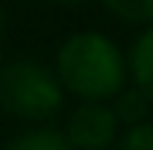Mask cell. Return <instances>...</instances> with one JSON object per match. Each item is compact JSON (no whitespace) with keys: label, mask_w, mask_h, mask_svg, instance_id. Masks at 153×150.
I'll return each mask as SVG.
<instances>
[{"label":"cell","mask_w":153,"mask_h":150,"mask_svg":"<svg viewBox=\"0 0 153 150\" xmlns=\"http://www.w3.org/2000/svg\"><path fill=\"white\" fill-rule=\"evenodd\" d=\"M4 31H7V10H4V4H0V38H4Z\"/></svg>","instance_id":"obj_9"},{"label":"cell","mask_w":153,"mask_h":150,"mask_svg":"<svg viewBox=\"0 0 153 150\" xmlns=\"http://www.w3.org/2000/svg\"><path fill=\"white\" fill-rule=\"evenodd\" d=\"M109 150H153V119L136 123V126H126Z\"/></svg>","instance_id":"obj_8"},{"label":"cell","mask_w":153,"mask_h":150,"mask_svg":"<svg viewBox=\"0 0 153 150\" xmlns=\"http://www.w3.org/2000/svg\"><path fill=\"white\" fill-rule=\"evenodd\" d=\"M4 150H71V147H68L61 130L48 126V123H38V126L21 130L17 137H10V143Z\"/></svg>","instance_id":"obj_6"},{"label":"cell","mask_w":153,"mask_h":150,"mask_svg":"<svg viewBox=\"0 0 153 150\" xmlns=\"http://www.w3.org/2000/svg\"><path fill=\"white\" fill-rule=\"evenodd\" d=\"M55 75L78 102H109L129 82L126 51L102 31H75L55 55Z\"/></svg>","instance_id":"obj_1"},{"label":"cell","mask_w":153,"mask_h":150,"mask_svg":"<svg viewBox=\"0 0 153 150\" xmlns=\"http://www.w3.org/2000/svg\"><path fill=\"white\" fill-rule=\"evenodd\" d=\"M109 102H112L116 116H119V123H123V130L150 119V106H153V102H150V99H146V96H143V92H140L133 82H126V85H123V89L112 96Z\"/></svg>","instance_id":"obj_5"},{"label":"cell","mask_w":153,"mask_h":150,"mask_svg":"<svg viewBox=\"0 0 153 150\" xmlns=\"http://www.w3.org/2000/svg\"><path fill=\"white\" fill-rule=\"evenodd\" d=\"M61 133L71 150H109L116 137L123 133V123L112 102H78L68 113Z\"/></svg>","instance_id":"obj_3"},{"label":"cell","mask_w":153,"mask_h":150,"mask_svg":"<svg viewBox=\"0 0 153 150\" xmlns=\"http://www.w3.org/2000/svg\"><path fill=\"white\" fill-rule=\"evenodd\" d=\"M55 4H65V7H75V4H85V0H55Z\"/></svg>","instance_id":"obj_10"},{"label":"cell","mask_w":153,"mask_h":150,"mask_svg":"<svg viewBox=\"0 0 153 150\" xmlns=\"http://www.w3.org/2000/svg\"><path fill=\"white\" fill-rule=\"evenodd\" d=\"M116 21L129 24V28H146L153 24V0H99Z\"/></svg>","instance_id":"obj_7"},{"label":"cell","mask_w":153,"mask_h":150,"mask_svg":"<svg viewBox=\"0 0 153 150\" xmlns=\"http://www.w3.org/2000/svg\"><path fill=\"white\" fill-rule=\"evenodd\" d=\"M126 65H129V82L153 102V24L140 28L136 41L126 51Z\"/></svg>","instance_id":"obj_4"},{"label":"cell","mask_w":153,"mask_h":150,"mask_svg":"<svg viewBox=\"0 0 153 150\" xmlns=\"http://www.w3.org/2000/svg\"><path fill=\"white\" fill-rule=\"evenodd\" d=\"M0 106L24 123H48L65 106V89L51 65L14 58L0 68Z\"/></svg>","instance_id":"obj_2"}]
</instances>
